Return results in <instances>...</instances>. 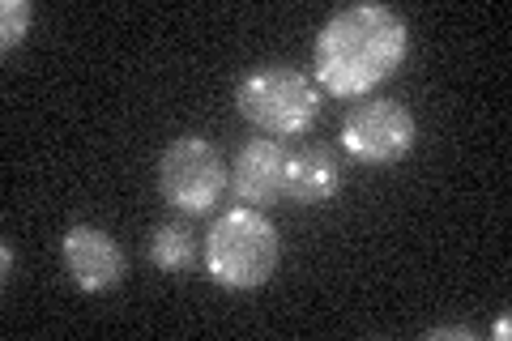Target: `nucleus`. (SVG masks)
<instances>
[{"label": "nucleus", "mask_w": 512, "mask_h": 341, "mask_svg": "<svg viewBox=\"0 0 512 341\" xmlns=\"http://www.w3.org/2000/svg\"><path fill=\"white\" fill-rule=\"evenodd\" d=\"M410 52L406 18L389 5L338 9L316 35V81L333 99H359L402 69Z\"/></svg>", "instance_id": "f257e3e1"}, {"label": "nucleus", "mask_w": 512, "mask_h": 341, "mask_svg": "<svg viewBox=\"0 0 512 341\" xmlns=\"http://www.w3.org/2000/svg\"><path fill=\"white\" fill-rule=\"evenodd\" d=\"M282 239L261 209L239 205L214 218L205 235V273L222 290H256L278 273Z\"/></svg>", "instance_id": "f03ea898"}, {"label": "nucleus", "mask_w": 512, "mask_h": 341, "mask_svg": "<svg viewBox=\"0 0 512 341\" xmlns=\"http://www.w3.org/2000/svg\"><path fill=\"white\" fill-rule=\"evenodd\" d=\"M320 86L291 64H261L235 90V107L269 137H303L320 120Z\"/></svg>", "instance_id": "7ed1b4c3"}, {"label": "nucleus", "mask_w": 512, "mask_h": 341, "mask_svg": "<svg viewBox=\"0 0 512 341\" xmlns=\"http://www.w3.org/2000/svg\"><path fill=\"white\" fill-rule=\"evenodd\" d=\"M231 184L222 154L205 137H175L158 158V192L180 214H210L222 201V188Z\"/></svg>", "instance_id": "20e7f679"}, {"label": "nucleus", "mask_w": 512, "mask_h": 341, "mask_svg": "<svg viewBox=\"0 0 512 341\" xmlns=\"http://www.w3.org/2000/svg\"><path fill=\"white\" fill-rule=\"evenodd\" d=\"M414 116L397 99H367L342 124V150L363 167H389L414 150Z\"/></svg>", "instance_id": "39448f33"}, {"label": "nucleus", "mask_w": 512, "mask_h": 341, "mask_svg": "<svg viewBox=\"0 0 512 341\" xmlns=\"http://www.w3.org/2000/svg\"><path fill=\"white\" fill-rule=\"evenodd\" d=\"M60 261L69 269L73 286L86 290V295H107L124 282V252L103 226H69L60 239Z\"/></svg>", "instance_id": "423d86ee"}, {"label": "nucleus", "mask_w": 512, "mask_h": 341, "mask_svg": "<svg viewBox=\"0 0 512 341\" xmlns=\"http://www.w3.org/2000/svg\"><path fill=\"white\" fill-rule=\"evenodd\" d=\"M286 154L274 137L265 141H248L244 150L235 154V167H231V192L244 205L261 209V205H274L286 197Z\"/></svg>", "instance_id": "0eeeda50"}, {"label": "nucleus", "mask_w": 512, "mask_h": 341, "mask_svg": "<svg viewBox=\"0 0 512 341\" xmlns=\"http://www.w3.org/2000/svg\"><path fill=\"white\" fill-rule=\"evenodd\" d=\"M342 192V167L338 158L320 145L295 150L286 158V197L295 205H329Z\"/></svg>", "instance_id": "6e6552de"}, {"label": "nucleus", "mask_w": 512, "mask_h": 341, "mask_svg": "<svg viewBox=\"0 0 512 341\" xmlns=\"http://www.w3.org/2000/svg\"><path fill=\"white\" fill-rule=\"evenodd\" d=\"M146 252H150V265L154 269L180 273V269L192 265V256H197V235H192L184 222H163V226H154Z\"/></svg>", "instance_id": "1a4fd4ad"}, {"label": "nucleus", "mask_w": 512, "mask_h": 341, "mask_svg": "<svg viewBox=\"0 0 512 341\" xmlns=\"http://www.w3.org/2000/svg\"><path fill=\"white\" fill-rule=\"evenodd\" d=\"M30 0H5L0 5V52H18L26 43V30H30Z\"/></svg>", "instance_id": "9d476101"}, {"label": "nucleus", "mask_w": 512, "mask_h": 341, "mask_svg": "<svg viewBox=\"0 0 512 341\" xmlns=\"http://www.w3.org/2000/svg\"><path fill=\"white\" fill-rule=\"evenodd\" d=\"M491 337L508 341V337H512V320H508V316H500V320H495V324H491Z\"/></svg>", "instance_id": "9b49d317"}, {"label": "nucleus", "mask_w": 512, "mask_h": 341, "mask_svg": "<svg viewBox=\"0 0 512 341\" xmlns=\"http://www.w3.org/2000/svg\"><path fill=\"white\" fill-rule=\"evenodd\" d=\"M427 337H461V341H470L474 333H470V329H431Z\"/></svg>", "instance_id": "f8f14e48"}, {"label": "nucleus", "mask_w": 512, "mask_h": 341, "mask_svg": "<svg viewBox=\"0 0 512 341\" xmlns=\"http://www.w3.org/2000/svg\"><path fill=\"white\" fill-rule=\"evenodd\" d=\"M13 278V248H9V243H5V282Z\"/></svg>", "instance_id": "ddd939ff"}]
</instances>
